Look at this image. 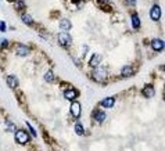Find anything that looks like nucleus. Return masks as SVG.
<instances>
[{"label": "nucleus", "instance_id": "nucleus-1", "mask_svg": "<svg viewBox=\"0 0 165 151\" xmlns=\"http://www.w3.org/2000/svg\"><path fill=\"white\" fill-rule=\"evenodd\" d=\"M93 78L97 82H104L107 79V69L104 67H100V65L96 67V71L93 72Z\"/></svg>", "mask_w": 165, "mask_h": 151}, {"label": "nucleus", "instance_id": "nucleus-2", "mask_svg": "<svg viewBox=\"0 0 165 151\" xmlns=\"http://www.w3.org/2000/svg\"><path fill=\"white\" fill-rule=\"evenodd\" d=\"M58 42H60L61 46L68 47V46H71V43H72V38H71L69 33H67V32H61L60 35H58Z\"/></svg>", "mask_w": 165, "mask_h": 151}, {"label": "nucleus", "instance_id": "nucleus-3", "mask_svg": "<svg viewBox=\"0 0 165 151\" xmlns=\"http://www.w3.org/2000/svg\"><path fill=\"white\" fill-rule=\"evenodd\" d=\"M29 140V136L25 130H15V141L20 144H27Z\"/></svg>", "mask_w": 165, "mask_h": 151}, {"label": "nucleus", "instance_id": "nucleus-4", "mask_svg": "<svg viewBox=\"0 0 165 151\" xmlns=\"http://www.w3.org/2000/svg\"><path fill=\"white\" fill-rule=\"evenodd\" d=\"M150 17H151V20L153 21H160V18H161V8H160V6H153L151 7V10H150Z\"/></svg>", "mask_w": 165, "mask_h": 151}, {"label": "nucleus", "instance_id": "nucleus-5", "mask_svg": "<svg viewBox=\"0 0 165 151\" xmlns=\"http://www.w3.org/2000/svg\"><path fill=\"white\" fill-rule=\"evenodd\" d=\"M71 114L74 115V118H79V115H81V104L78 101H74L71 104Z\"/></svg>", "mask_w": 165, "mask_h": 151}, {"label": "nucleus", "instance_id": "nucleus-6", "mask_svg": "<svg viewBox=\"0 0 165 151\" xmlns=\"http://www.w3.org/2000/svg\"><path fill=\"white\" fill-rule=\"evenodd\" d=\"M15 52H17L18 56L25 57V56H28L29 54V47H27V46H24V44H17Z\"/></svg>", "mask_w": 165, "mask_h": 151}, {"label": "nucleus", "instance_id": "nucleus-7", "mask_svg": "<svg viewBox=\"0 0 165 151\" xmlns=\"http://www.w3.org/2000/svg\"><path fill=\"white\" fill-rule=\"evenodd\" d=\"M6 82H7V85L10 86L11 89H15L17 86H18V78L14 75H10L6 78Z\"/></svg>", "mask_w": 165, "mask_h": 151}, {"label": "nucleus", "instance_id": "nucleus-8", "mask_svg": "<svg viewBox=\"0 0 165 151\" xmlns=\"http://www.w3.org/2000/svg\"><path fill=\"white\" fill-rule=\"evenodd\" d=\"M100 63H101V56L100 54H93V57L90 58V61H89V65L93 67V68H96V67L100 65Z\"/></svg>", "mask_w": 165, "mask_h": 151}, {"label": "nucleus", "instance_id": "nucleus-9", "mask_svg": "<svg viewBox=\"0 0 165 151\" xmlns=\"http://www.w3.org/2000/svg\"><path fill=\"white\" fill-rule=\"evenodd\" d=\"M64 97L67 100H72L74 101V99H77L78 97V91L75 90V89H68V90L64 91Z\"/></svg>", "mask_w": 165, "mask_h": 151}, {"label": "nucleus", "instance_id": "nucleus-10", "mask_svg": "<svg viewBox=\"0 0 165 151\" xmlns=\"http://www.w3.org/2000/svg\"><path fill=\"white\" fill-rule=\"evenodd\" d=\"M151 47H153L155 52H161V50H164V42L160 39H154L153 42H151Z\"/></svg>", "mask_w": 165, "mask_h": 151}, {"label": "nucleus", "instance_id": "nucleus-11", "mask_svg": "<svg viewBox=\"0 0 165 151\" xmlns=\"http://www.w3.org/2000/svg\"><path fill=\"white\" fill-rule=\"evenodd\" d=\"M141 93H143V96H144V97L150 99V97H153V96H154V88L151 86V85H147V86L143 89V91H141Z\"/></svg>", "mask_w": 165, "mask_h": 151}, {"label": "nucleus", "instance_id": "nucleus-12", "mask_svg": "<svg viewBox=\"0 0 165 151\" xmlns=\"http://www.w3.org/2000/svg\"><path fill=\"white\" fill-rule=\"evenodd\" d=\"M122 76L124 78H128V76H132L133 74H135V71H133V68L130 67V65H125L124 68H122Z\"/></svg>", "mask_w": 165, "mask_h": 151}, {"label": "nucleus", "instance_id": "nucleus-13", "mask_svg": "<svg viewBox=\"0 0 165 151\" xmlns=\"http://www.w3.org/2000/svg\"><path fill=\"white\" fill-rule=\"evenodd\" d=\"M71 21L69 20H67V18H63V20L60 21V28L63 29V31H69L71 29Z\"/></svg>", "mask_w": 165, "mask_h": 151}, {"label": "nucleus", "instance_id": "nucleus-14", "mask_svg": "<svg viewBox=\"0 0 165 151\" xmlns=\"http://www.w3.org/2000/svg\"><path fill=\"white\" fill-rule=\"evenodd\" d=\"M114 103H115V100L113 97H107V99H104L101 101V105L104 108H111V107H114Z\"/></svg>", "mask_w": 165, "mask_h": 151}, {"label": "nucleus", "instance_id": "nucleus-15", "mask_svg": "<svg viewBox=\"0 0 165 151\" xmlns=\"http://www.w3.org/2000/svg\"><path fill=\"white\" fill-rule=\"evenodd\" d=\"M132 25H133V28H135V29L140 28V21H139L137 14H132Z\"/></svg>", "mask_w": 165, "mask_h": 151}, {"label": "nucleus", "instance_id": "nucleus-16", "mask_svg": "<svg viewBox=\"0 0 165 151\" xmlns=\"http://www.w3.org/2000/svg\"><path fill=\"white\" fill-rule=\"evenodd\" d=\"M94 118H96L97 122H103V121L105 119V112L104 111H97L96 114H94Z\"/></svg>", "mask_w": 165, "mask_h": 151}, {"label": "nucleus", "instance_id": "nucleus-17", "mask_svg": "<svg viewBox=\"0 0 165 151\" xmlns=\"http://www.w3.org/2000/svg\"><path fill=\"white\" fill-rule=\"evenodd\" d=\"M21 20L24 21V24H32V17L29 15V14H27V13H24L21 15Z\"/></svg>", "mask_w": 165, "mask_h": 151}, {"label": "nucleus", "instance_id": "nucleus-18", "mask_svg": "<svg viewBox=\"0 0 165 151\" xmlns=\"http://www.w3.org/2000/svg\"><path fill=\"white\" fill-rule=\"evenodd\" d=\"M54 74H53L52 71H49V72H46V75H44V80L46 82H54Z\"/></svg>", "mask_w": 165, "mask_h": 151}, {"label": "nucleus", "instance_id": "nucleus-19", "mask_svg": "<svg viewBox=\"0 0 165 151\" xmlns=\"http://www.w3.org/2000/svg\"><path fill=\"white\" fill-rule=\"evenodd\" d=\"M75 132H77V135H83V126H82L81 123L75 125Z\"/></svg>", "mask_w": 165, "mask_h": 151}, {"label": "nucleus", "instance_id": "nucleus-20", "mask_svg": "<svg viewBox=\"0 0 165 151\" xmlns=\"http://www.w3.org/2000/svg\"><path fill=\"white\" fill-rule=\"evenodd\" d=\"M6 127H7V130L15 132V126H14L13 123H10V122H8V121H7V122H6Z\"/></svg>", "mask_w": 165, "mask_h": 151}, {"label": "nucleus", "instance_id": "nucleus-21", "mask_svg": "<svg viewBox=\"0 0 165 151\" xmlns=\"http://www.w3.org/2000/svg\"><path fill=\"white\" fill-rule=\"evenodd\" d=\"M15 7L17 8H24L25 7V3L22 0H15Z\"/></svg>", "mask_w": 165, "mask_h": 151}, {"label": "nucleus", "instance_id": "nucleus-22", "mask_svg": "<svg viewBox=\"0 0 165 151\" xmlns=\"http://www.w3.org/2000/svg\"><path fill=\"white\" fill-rule=\"evenodd\" d=\"M27 125H28V127H29V130H31V133H32V136H33V137H36V132H35V129L29 125V122H27Z\"/></svg>", "mask_w": 165, "mask_h": 151}, {"label": "nucleus", "instance_id": "nucleus-23", "mask_svg": "<svg viewBox=\"0 0 165 151\" xmlns=\"http://www.w3.org/2000/svg\"><path fill=\"white\" fill-rule=\"evenodd\" d=\"M4 31H6V24H4V21H0V32Z\"/></svg>", "mask_w": 165, "mask_h": 151}, {"label": "nucleus", "instance_id": "nucleus-24", "mask_svg": "<svg viewBox=\"0 0 165 151\" xmlns=\"http://www.w3.org/2000/svg\"><path fill=\"white\" fill-rule=\"evenodd\" d=\"M126 3H128L129 6H135V3H136V0H126Z\"/></svg>", "mask_w": 165, "mask_h": 151}, {"label": "nucleus", "instance_id": "nucleus-25", "mask_svg": "<svg viewBox=\"0 0 165 151\" xmlns=\"http://www.w3.org/2000/svg\"><path fill=\"white\" fill-rule=\"evenodd\" d=\"M6 46H8V40H3L1 42V47H6Z\"/></svg>", "mask_w": 165, "mask_h": 151}, {"label": "nucleus", "instance_id": "nucleus-26", "mask_svg": "<svg viewBox=\"0 0 165 151\" xmlns=\"http://www.w3.org/2000/svg\"><path fill=\"white\" fill-rule=\"evenodd\" d=\"M8 1H14V0H8Z\"/></svg>", "mask_w": 165, "mask_h": 151}]
</instances>
